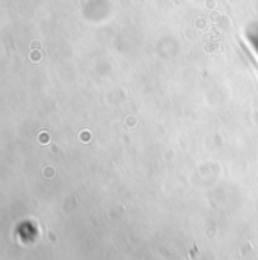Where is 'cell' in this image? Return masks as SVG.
<instances>
[{"label":"cell","mask_w":258,"mask_h":260,"mask_svg":"<svg viewBox=\"0 0 258 260\" xmlns=\"http://www.w3.org/2000/svg\"><path fill=\"white\" fill-rule=\"evenodd\" d=\"M248 40H249V43H251L252 50L255 52V55L258 56V32H251V34L248 35Z\"/></svg>","instance_id":"cell-1"}]
</instances>
